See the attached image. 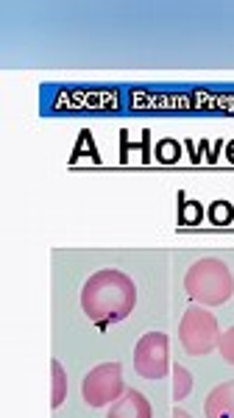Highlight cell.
I'll use <instances>...</instances> for the list:
<instances>
[{
    "instance_id": "cell-15",
    "label": "cell",
    "mask_w": 234,
    "mask_h": 418,
    "mask_svg": "<svg viewBox=\"0 0 234 418\" xmlns=\"http://www.w3.org/2000/svg\"><path fill=\"white\" fill-rule=\"evenodd\" d=\"M229 159L234 162V142H229Z\"/></svg>"
},
{
    "instance_id": "cell-6",
    "label": "cell",
    "mask_w": 234,
    "mask_h": 418,
    "mask_svg": "<svg viewBox=\"0 0 234 418\" xmlns=\"http://www.w3.org/2000/svg\"><path fill=\"white\" fill-rule=\"evenodd\" d=\"M109 418H153V407L137 388H126V393L109 407Z\"/></svg>"
},
{
    "instance_id": "cell-10",
    "label": "cell",
    "mask_w": 234,
    "mask_h": 418,
    "mask_svg": "<svg viewBox=\"0 0 234 418\" xmlns=\"http://www.w3.org/2000/svg\"><path fill=\"white\" fill-rule=\"evenodd\" d=\"M234 218V206L229 201H215L212 206H209V221L218 223V226H226V223H232Z\"/></svg>"
},
{
    "instance_id": "cell-11",
    "label": "cell",
    "mask_w": 234,
    "mask_h": 418,
    "mask_svg": "<svg viewBox=\"0 0 234 418\" xmlns=\"http://www.w3.org/2000/svg\"><path fill=\"white\" fill-rule=\"evenodd\" d=\"M218 352H220V357L229 362V365H234V327H229L226 332H220Z\"/></svg>"
},
{
    "instance_id": "cell-13",
    "label": "cell",
    "mask_w": 234,
    "mask_h": 418,
    "mask_svg": "<svg viewBox=\"0 0 234 418\" xmlns=\"http://www.w3.org/2000/svg\"><path fill=\"white\" fill-rule=\"evenodd\" d=\"M184 215H193V223L198 221V204H190V206L184 209Z\"/></svg>"
},
{
    "instance_id": "cell-2",
    "label": "cell",
    "mask_w": 234,
    "mask_h": 418,
    "mask_svg": "<svg viewBox=\"0 0 234 418\" xmlns=\"http://www.w3.org/2000/svg\"><path fill=\"white\" fill-rule=\"evenodd\" d=\"M184 290L187 296L201 307H220L232 299L234 279L232 271L226 268V262L206 257L190 265L187 277H184Z\"/></svg>"
},
{
    "instance_id": "cell-8",
    "label": "cell",
    "mask_w": 234,
    "mask_h": 418,
    "mask_svg": "<svg viewBox=\"0 0 234 418\" xmlns=\"http://www.w3.org/2000/svg\"><path fill=\"white\" fill-rule=\"evenodd\" d=\"M67 399V374L58 360H51V407L58 410Z\"/></svg>"
},
{
    "instance_id": "cell-5",
    "label": "cell",
    "mask_w": 234,
    "mask_h": 418,
    "mask_svg": "<svg viewBox=\"0 0 234 418\" xmlns=\"http://www.w3.org/2000/svg\"><path fill=\"white\" fill-rule=\"evenodd\" d=\"M171 362V340L165 332H146L134 346V371L143 379H162L168 377Z\"/></svg>"
},
{
    "instance_id": "cell-1",
    "label": "cell",
    "mask_w": 234,
    "mask_h": 418,
    "mask_svg": "<svg viewBox=\"0 0 234 418\" xmlns=\"http://www.w3.org/2000/svg\"><path fill=\"white\" fill-rule=\"evenodd\" d=\"M137 307V287L128 274L117 268H101L81 287V309L89 321L106 332L120 321H126Z\"/></svg>"
},
{
    "instance_id": "cell-4",
    "label": "cell",
    "mask_w": 234,
    "mask_h": 418,
    "mask_svg": "<svg viewBox=\"0 0 234 418\" xmlns=\"http://www.w3.org/2000/svg\"><path fill=\"white\" fill-rule=\"evenodd\" d=\"M123 393H126V385H123V365L120 362L95 365L81 382V396H84L89 407L115 404Z\"/></svg>"
},
{
    "instance_id": "cell-7",
    "label": "cell",
    "mask_w": 234,
    "mask_h": 418,
    "mask_svg": "<svg viewBox=\"0 0 234 418\" xmlns=\"http://www.w3.org/2000/svg\"><path fill=\"white\" fill-rule=\"evenodd\" d=\"M206 418H234V379L220 382L206 393L204 399Z\"/></svg>"
},
{
    "instance_id": "cell-9",
    "label": "cell",
    "mask_w": 234,
    "mask_h": 418,
    "mask_svg": "<svg viewBox=\"0 0 234 418\" xmlns=\"http://www.w3.org/2000/svg\"><path fill=\"white\" fill-rule=\"evenodd\" d=\"M173 399L176 402H184L190 393H193V385H195V379H193V374L184 368V365H178L173 362Z\"/></svg>"
},
{
    "instance_id": "cell-3",
    "label": "cell",
    "mask_w": 234,
    "mask_h": 418,
    "mask_svg": "<svg viewBox=\"0 0 234 418\" xmlns=\"http://www.w3.org/2000/svg\"><path fill=\"white\" fill-rule=\"evenodd\" d=\"M220 327L212 309L206 307H187L178 324V343L190 357H204L212 349H218Z\"/></svg>"
},
{
    "instance_id": "cell-14",
    "label": "cell",
    "mask_w": 234,
    "mask_h": 418,
    "mask_svg": "<svg viewBox=\"0 0 234 418\" xmlns=\"http://www.w3.org/2000/svg\"><path fill=\"white\" fill-rule=\"evenodd\" d=\"M171 418H193V416H190L187 410H181V407H176V410H173V416H171Z\"/></svg>"
},
{
    "instance_id": "cell-12",
    "label": "cell",
    "mask_w": 234,
    "mask_h": 418,
    "mask_svg": "<svg viewBox=\"0 0 234 418\" xmlns=\"http://www.w3.org/2000/svg\"><path fill=\"white\" fill-rule=\"evenodd\" d=\"M159 159H162V162H176V159H178V145H176L173 139L159 142Z\"/></svg>"
}]
</instances>
